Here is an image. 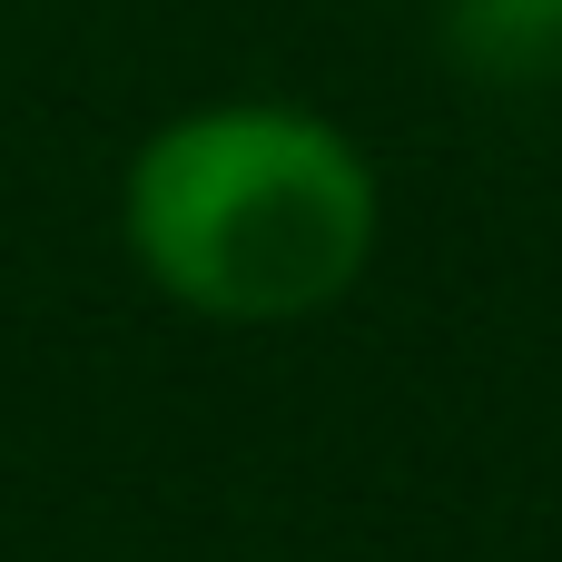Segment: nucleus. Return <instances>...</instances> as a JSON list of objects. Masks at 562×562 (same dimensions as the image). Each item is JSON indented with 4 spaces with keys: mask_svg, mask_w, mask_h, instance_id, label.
Here are the masks:
<instances>
[{
    "mask_svg": "<svg viewBox=\"0 0 562 562\" xmlns=\"http://www.w3.org/2000/svg\"><path fill=\"white\" fill-rule=\"evenodd\" d=\"M119 247L138 286L198 326H306L366 286L385 178L366 138L306 99H198L128 148Z\"/></svg>",
    "mask_w": 562,
    "mask_h": 562,
    "instance_id": "1",
    "label": "nucleus"
},
{
    "mask_svg": "<svg viewBox=\"0 0 562 562\" xmlns=\"http://www.w3.org/2000/svg\"><path fill=\"white\" fill-rule=\"evenodd\" d=\"M435 30L474 89H562V0H435Z\"/></svg>",
    "mask_w": 562,
    "mask_h": 562,
    "instance_id": "2",
    "label": "nucleus"
}]
</instances>
